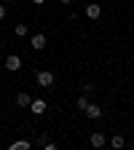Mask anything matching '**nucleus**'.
Wrapping results in <instances>:
<instances>
[{"label": "nucleus", "instance_id": "f257e3e1", "mask_svg": "<svg viewBox=\"0 0 134 150\" xmlns=\"http://www.w3.org/2000/svg\"><path fill=\"white\" fill-rule=\"evenodd\" d=\"M35 81L40 83V88H51V86H54V72H48V70H38V72H35Z\"/></svg>", "mask_w": 134, "mask_h": 150}, {"label": "nucleus", "instance_id": "f03ea898", "mask_svg": "<svg viewBox=\"0 0 134 150\" xmlns=\"http://www.w3.org/2000/svg\"><path fill=\"white\" fill-rule=\"evenodd\" d=\"M8 72H19V70H22V56H16V54H11L8 56V59H6V64H3Z\"/></svg>", "mask_w": 134, "mask_h": 150}, {"label": "nucleus", "instance_id": "7ed1b4c3", "mask_svg": "<svg viewBox=\"0 0 134 150\" xmlns=\"http://www.w3.org/2000/svg\"><path fill=\"white\" fill-rule=\"evenodd\" d=\"M86 16L89 19H99L102 16V6L94 3V0H89V3H86Z\"/></svg>", "mask_w": 134, "mask_h": 150}, {"label": "nucleus", "instance_id": "20e7f679", "mask_svg": "<svg viewBox=\"0 0 134 150\" xmlns=\"http://www.w3.org/2000/svg\"><path fill=\"white\" fill-rule=\"evenodd\" d=\"M83 112H86V118H102V107L94 105V102H89V105L83 107Z\"/></svg>", "mask_w": 134, "mask_h": 150}, {"label": "nucleus", "instance_id": "39448f33", "mask_svg": "<svg viewBox=\"0 0 134 150\" xmlns=\"http://www.w3.org/2000/svg\"><path fill=\"white\" fill-rule=\"evenodd\" d=\"M30 110L35 112V115H43V112L48 110V105H46L43 99H32V102H30Z\"/></svg>", "mask_w": 134, "mask_h": 150}, {"label": "nucleus", "instance_id": "423d86ee", "mask_svg": "<svg viewBox=\"0 0 134 150\" xmlns=\"http://www.w3.org/2000/svg\"><path fill=\"white\" fill-rule=\"evenodd\" d=\"M32 48H35V51H43V48H46V35H40V32L32 35Z\"/></svg>", "mask_w": 134, "mask_h": 150}, {"label": "nucleus", "instance_id": "0eeeda50", "mask_svg": "<svg viewBox=\"0 0 134 150\" xmlns=\"http://www.w3.org/2000/svg\"><path fill=\"white\" fill-rule=\"evenodd\" d=\"M30 102H32V97H30L27 91H19V94H16V105H19V107H30Z\"/></svg>", "mask_w": 134, "mask_h": 150}, {"label": "nucleus", "instance_id": "6e6552de", "mask_svg": "<svg viewBox=\"0 0 134 150\" xmlns=\"http://www.w3.org/2000/svg\"><path fill=\"white\" fill-rule=\"evenodd\" d=\"M107 142V137L102 134V131H94V134H91V147H102Z\"/></svg>", "mask_w": 134, "mask_h": 150}, {"label": "nucleus", "instance_id": "1a4fd4ad", "mask_svg": "<svg viewBox=\"0 0 134 150\" xmlns=\"http://www.w3.org/2000/svg\"><path fill=\"white\" fill-rule=\"evenodd\" d=\"M110 145H113V147H116V150H121V147H123L126 142H123V137H121V134H116V137H113V139H110Z\"/></svg>", "mask_w": 134, "mask_h": 150}, {"label": "nucleus", "instance_id": "9d476101", "mask_svg": "<svg viewBox=\"0 0 134 150\" xmlns=\"http://www.w3.org/2000/svg\"><path fill=\"white\" fill-rule=\"evenodd\" d=\"M11 147H13V150H30V147H32V145H30V142H27V139H19V142H13V145H11Z\"/></svg>", "mask_w": 134, "mask_h": 150}, {"label": "nucleus", "instance_id": "9b49d317", "mask_svg": "<svg viewBox=\"0 0 134 150\" xmlns=\"http://www.w3.org/2000/svg\"><path fill=\"white\" fill-rule=\"evenodd\" d=\"M13 32H16V38H24L30 30H27V24H16V27H13Z\"/></svg>", "mask_w": 134, "mask_h": 150}, {"label": "nucleus", "instance_id": "f8f14e48", "mask_svg": "<svg viewBox=\"0 0 134 150\" xmlns=\"http://www.w3.org/2000/svg\"><path fill=\"white\" fill-rule=\"evenodd\" d=\"M86 105H89V99H86V94H83V97H81V99H78V107H81V110H83V107H86Z\"/></svg>", "mask_w": 134, "mask_h": 150}, {"label": "nucleus", "instance_id": "ddd939ff", "mask_svg": "<svg viewBox=\"0 0 134 150\" xmlns=\"http://www.w3.org/2000/svg\"><path fill=\"white\" fill-rule=\"evenodd\" d=\"M6 13H8V11H6V6L0 3V22H3V19H6Z\"/></svg>", "mask_w": 134, "mask_h": 150}, {"label": "nucleus", "instance_id": "4468645a", "mask_svg": "<svg viewBox=\"0 0 134 150\" xmlns=\"http://www.w3.org/2000/svg\"><path fill=\"white\" fill-rule=\"evenodd\" d=\"M32 3H35V6H43V3H46V0H32Z\"/></svg>", "mask_w": 134, "mask_h": 150}, {"label": "nucleus", "instance_id": "2eb2a0df", "mask_svg": "<svg viewBox=\"0 0 134 150\" xmlns=\"http://www.w3.org/2000/svg\"><path fill=\"white\" fill-rule=\"evenodd\" d=\"M59 3H72V0H59Z\"/></svg>", "mask_w": 134, "mask_h": 150}, {"label": "nucleus", "instance_id": "dca6fc26", "mask_svg": "<svg viewBox=\"0 0 134 150\" xmlns=\"http://www.w3.org/2000/svg\"><path fill=\"white\" fill-rule=\"evenodd\" d=\"M0 78H3V67H0Z\"/></svg>", "mask_w": 134, "mask_h": 150}, {"label": "nucleus", "instance_id": "f3484780", "mask_svg": "<svg viewBox=\"0 0 134 150\" xmlns=\"http://www.w3.org/2000/svg\"><path fill=\"white\" fill-rule=\"evenodd\" d=\"M0 40H3V35H0Z\"/></svg>", "mask_w": 134, "mask_h": 150}, {"label": "nucleus", "instance_id": "a211bd4d", "mask_svg": "<svg viewBox=\"0 0 134 150\" xmlns=\"http://www.w3.org/2000/svg\"><path fill=\"white\" fill-rule=\"evenodd\" d=\"M6 3H11V0H6Z\"/></svg>", "mask_w": 134, "mask_h": 150}]
</instances>
